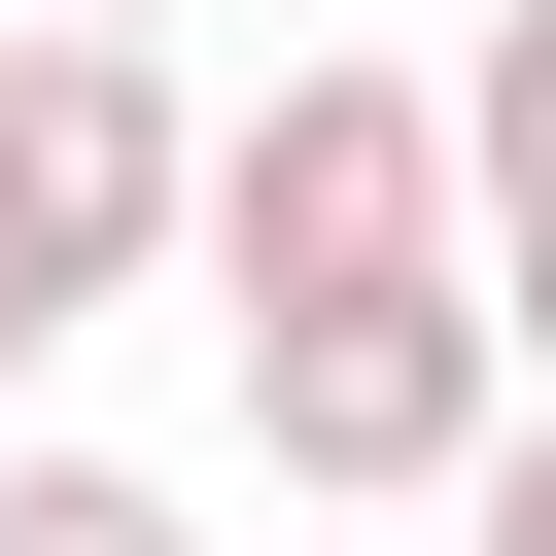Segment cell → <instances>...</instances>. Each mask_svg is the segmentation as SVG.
Segmentation results:
<instances>
[{
	"label": "cell",
	"mask_w": 556,
	"mask_h": 556,
	"mask_svg": "<svg viewBox=\"0 0 556 556\" xmlns=\"http://www.w3.org/2000/svg\"><path fill=\"white\" fill-rule=\"evenodd\" d=\"M486 417H521V313H486V243L243 313V452H278L313 521H417V486H486Z\"/></svg>",
	"instance_id": "obj_1"
},
{
	"label": "cell",
	"mask_w": 556,
	"mask_h": 556,
	"mask_svg": "<svg viewBox=\"0 0 556 556\" xmlns=\"http://www.w3.org/2000/svg\"><path fill=\"white\" fill-rule=\"evenodd\" d=\"M174 208H208L174 35H70V0H35V35H0V382H35V348H70V313L174 243Z\"/></svg>",
	"instance_id": "obj_2"
},
{
	"label": "cell",
	"mask_w": 556,
	"mask_h": 556,
	"mask_svg": "<svg viewBox=\"0 0 556 556\" xmlns=\"http://www.w3.org/2000/svg\"><path fill=\"white\" fill-rule=\"evenodd\" d=\"M243 313H313V278H417L452 243V70H278V104H208V208H174Z\"/></svg>",
	"instance_id": "obj_3"
},
{
	"label": "cell",
	"mask_w": 556,
	"mask_h": 556,
	"mask_svg": "<svg viewBox=\"0 0 556 556\" xmlns=\"http://www.w3.org/2000/svg\"><path fill=\"white\" fill-rule=\"evenodd\" d=\"M452 208H486V243H556V0L452 70Z\"/></svg>",
	"instance_id": "obj_4"
},
{
	"label": "cell",
	"mask_w": 556,
	"mask_h": 556,
	"mask_svg": "<svg viewBox=\"0 0 556 556\" xmlns=\"http://www.w3.org/2000/svg\"><path fill=\"white\" fill-rule=\"evenodd\" d=\"M0 556H174V486L139 452H0Z\"/></svg>",
	"instance_id": "obj_5"
},
{
	"label": "cell",
	"mask_w": 556,
	"mask_h": 556,
	"mask_svg": "<svg viewBox=\"0 0 556 556\" xmlns=\"http://www.w3.org/2000/svg\"><path fill=\"white\" fill-rule=\"evenodd\" d=\"M452 521H486V556H556V382L486 417V486H452Z\"/></svg>",
	"instance_id": "obj_6"
},
{
	"label": "cell",
	"mask_w": 556,
	"mask_h": 556,
	"mask_svg": "<svg viewBox=\"0 0 556 556\" xmlns=\"http://www.w3.org/2000/svg\"><path fill=\"white\" fill-rule=\"evenodd\" d=\"M486 313H521V382H556V243H486Z\"/></svg>",
	"instance_id": "obj_7"
},
{
	"label": "cell",
	"mask_w": 556,
	"mask_h": 556,
	"mask_svg": "<svg viewBox=\"0 0 556 556\" xmlns=\"http://www.w3.org/2000/svg\"><path fill=\"white\" fill-rule=\"evenodd\" d=\"M70 35H174V0H70Z\"/></svg>",
	"instance_id": "obj_8"
}]
</instances>
